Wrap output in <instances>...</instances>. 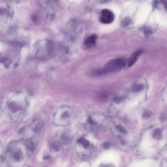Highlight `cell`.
Segmentation results:
<instances>
[{"label":"cell","instance_id":"cell-1","mask_svg":"<svg viewBox=\"0 0 167 167\" xmlns=\"http://www.w3.org/2000/svg\"><path fill=\"white\" fill-rule=\"evenodd\" d=\"M29 107V102L27 94L22 91H16L10 95L7 101L5 111L10 120L19 122L26 117Z\"/></svg>","mask_w":167,"mask_h":167},{"label":"cell","instance_id":"cell-2","mask_svg":"<svg viewBox=\"0 0 167 167\" xmlns=\"http://www.w3.org/2000/svg\"><path fill=\"white\" fill-rule=\"evenodd\" d=\"M71 117L70 109L66 106H61L54 112L53 116V122L58 127H65L69 123Z\"/></svg>","mask_w":167,"mask_h":167},{"label":"cell","instance_id":"cell-3","mask_svg":"<svg viewBox=\"0 0 167 167\" xmlns=\"http://www.w3.org/2000/svg\"><path fill=\"white\" fill-rule=\"evenodd\" d=\"M127 60L124 58H118L109 60L105 65L102 72L103 74L113 72L124 67Z\"/></svg>","mask_w":167,"mask_h":167},{"label":"cell","instance_id":"cell-4","mask_svg":"<svg viewBox=\"0 0 167 167\" xmlns=\"http://www.w3.org/2000/svg\"><path fill=\"white\" fill-rule=\"evenodd\" d=\"M113 12L108 9H104L101 12L100 18V22L104 24H109L113 22L114 19Z\"/></svg>","mask_w":167,"mask_h":167},{"label":"cell","instance_id":"cell-5","mask_svg":"<svg viewBox=\"0 0 167 167\" xmlns=\"http://www.w3.org/2000/svg\"><path fill=\"white\" fill-rule=\"evenodd\" d=\"M29 125L35 134L40 133L43 130L44 127L43 122L39 118L34 119Z\"/></svg>","mask_w":167,"mask_h":167},{"label":"cell","instance_id":"cell-6","mask_svg":"<svg viewBox=\"0 0 167 167\" xmlns=\"http://www.w3.org/2000/svg\"><path fill=\"white\" fill-rule=\"evenodd\" d=\"M19 134L21 135L24 139H30L35 133L29 125L22 127L20 129Z\"/></svg>","mask_w":167,"mask_h":167},{"label":"cell","instance_id":"cell-7","mask_svg":"<svg viewBox=\"0 0 167 167\" xmlns=\"http://www.w3.org/2000/svg\"><path fill=\"white\" fill-rule=\"evenodd\" d=\"M142 50H139L132 54L129 57L128 61V64L129 67H131L136 63L138 60L140 56L143 53Z\"/></svg>","mask_w":167,"mask_h":167},{"label":"cell","instance_id":"cell-8","mask_svg":"<svg viewBox=\"0 0 167 167\" xmlns=\"http://www.w3.org/2000/svg\"><path fill=\"white\" fill-rule=\"evenodd\" d=\"M97 36L96 35H92L88 37L85 40L84 43L87 47H91L96 45Z\"/></svg>","mask_w":167,"mask_h":167},{"label":"cell","instance_id":"cell-9","mask_svg":"<svg viewBox=\"0 0 167 167\" xmlns=\"http://www.w3.org/2000/svg\"><path fill=\"white\" fill-rule=\"evenodd\" d=\"M12 153V157L15 161L19 162L21 161L23 159V153L21 150L18 149L15 150Z\"/></svg>","mask_w":167,"mask_h":167},{"label":"cell","instance_id":"cell-10","mask_svg":"<svg viewBox=\"0 0 167 167\" xmlns=\"http://www.w3.org/2000/svg\"><path fill=\"white\" fill-rule=\"evenodd\" d=\"M26 146L28 150L31 152H35L37 148V145L30 139H26Z\"/></svg>","mask_w":167,"mask_h":167},{"label":"cell","instance_id":"cell-11","mask_svg":"<svg viewBox=\"0 0 167 167\" xmlns=\"http://www.w3.org/2000/svg\"><path fill=\"white\" fill-rule=\"evenodd\" d=\"M61 147L60 143L57 141H52L50 145V149L51 150L54 152L59 151Z\"/></svg>","mask_w":167,"mask_h":167},{"label":"cell","instance_id":"cell-12","mask_svg":"<svg viewBox=\"0 0 167 167\" xmlns=\"http://www.w3.org/2000/svg\"><path fill=\"white\" fill-rule=\"evenodd\" d=\"M60 140L61 143L64 145H68L70 143L71 138L69 135L66 133H63L60 136Z\"/></svg>","mask_w":167,"mask_h":167},{"label":"cell","instance_id":"cell-13","mask_svg":"<svg viewBox=\"0 0 167 167\" xmlns=\"http://www.w3.org/2000/svg\"><path fill=\"white\" fill-rule=\"evenodd\" d=\"M152 136L153 138L158 140L161 139L162 138V132L160 129H155L153 132Z\"/></svg>","mask_w":167,"mask_h":167},{"label":"cell","instance_id":"cell-14","mask_svg":"<svg viewBox=\"0 0 167 167\" xmlns=\"http://www.w3.org/2000/svg\"><path fill=\"white\" fill-rule=\"evenodd\" d=\"M144 86L141 84H138L134 85L132 88V91L135 92L140 91L143 90Z\"/></svg>","mask_w":167,"mask_h":167},{"label":"cell","instance_id":"cell-15","mask_svg":"<svg viewBox=\"0 0 167 167\" xmlns=\"http://www.w3.org/2000/svg\"><path fill=\"white\" fill-rule=\"evenodd\" d=\"M78 142L79 143L82 144L83 147L85 149H87L90 145V142L83 138H80L78 140Z\"/></svg>","mask_w":167,"mask_h":167},{"label":"cell","instance_id":"cell-16","mask_svg":"<svg viewBox=\"0 0 167 167\" xmlns=\"http://www.w3.org/2000/svg\"><path fill=\"white\" fill-rule=\"evenodd\" d=\"M152 115V111L149 110H146L144 112L143 117L145 119H148Z\"/></svg>","mask_w":167,"mask_h":167},{"label":"cell","instance_id":"cell-17","mask_svg":"<svg viewBox=\"0 0 167 167\" xmlns=\"http://www.w3.org/2000/svg\"><path fill=\"white\" fill-rule=\"evenodd\" d=\"M152 33V30L149 28H146L144 29V33L146 36L151 35Z\"/></svg>","mask_w":167,"mask_h":167},{"label":"cell","instance_id":"cell-18","mask_svg":"<svg viewBox=\"0 0 167 167\" xmlns=\"http://www.w3.org/2000/svg\"><path fill=\"white\" fill-rule=\"evenodd\" d=\"M117 129L118 131L122 133V134H127V131L125 129L121 127V126H117Z\"/></svg>","mask_w":167,"mask_h":167},{"label":"cell","instance_id":"cell-19","mask_svg":"<svg viewBox=\"0 0 167 167\" xmlns=\"http://www.w3.org/2000/svg\"><path fill=\"white\" fill-rule=\"evenodd\" d=\"M103 146L105 149H108L110 148L111 144L109 143H105L104 144Z\"/></svg>","mask_w":167,"mask_h":167},{"label":"cell","instance_id":"cell-20","mask_svg":"<svg viewBox=\"0 0 167 167\" xmlns=\"http://www.w3.org/2000/svg\"><path fill=\"white\" fill-rule=\"evenodd\" d=\"M88 121L90 124L92 126L95 124V122L90 117L88 118Z\"/></svg>","mask_w":167,"mask_h":167},{"label":"cell","instance_id":"cell-21","mask_svg":"<svg viewBox=\"0 0 167 167\" xmlns=\"http://www.w3.org/2000/svg\"><path fill=\"white\" fill-rule=\"evenodd\" d=\"M130 22V20H129V19H126L125 20H124L123 24L124 25L127 26V24H129Z\"/></svg>","mask_w":167,"mask_h":167},{"label":"cell","instance_id":"cell-22","mask_svg":"<svg viewBox=\"0 0 167 167\" xmlns=\"http://www.w3.org/2000/svg\"><path fill=\"white\" fill-rule=\"evenodd\" d=\"M162 2L164 5L165 9L167 10V1H162Z\"/></svg>","mask_w":167,"mask_h":167},{"label":"cell","instance_id":"cell-23","mask_svg":"<svg viewBox=\"0 0 167 167\" xmlns=\"http://www.w3.org/2000/svg\"><path fill=\"white\" fill-rule=\"evenodd\" d=\"M114 100L116 103H118L121 101V99L118 98H115L114 99Z\"/></svg>","mask_w":167,"mask_h":167},{"label":"cell","instance_id":"cell-24","mask_svg":"<svg viewBox=\"0 0 167 167\" xmlns=\"http://www.w3.org/2000/svg\"><path fill=\"white\" fill-rule=\"evenodd\" d=\"M50 156L46 155L43 157V159L45 160H48L50 158Z\"/></svg>","mask_w":167,"mask_h":167}]
</instances>
